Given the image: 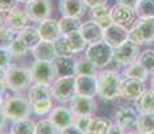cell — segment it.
Returning <instances> with one entry per match:
<instances>
[{"label": "cell", "mask_w": 154, "mask_h": 134, "mask_svg": "<svg viewBox=\"0 0 154 134\" xmlns=\"http://www.w3.org/2000/svg\"><path fill=\"white\" fill-rule=\"evenodd\" d=\"M137 130L140 134H147L154 132V113L138 114Z\"/></svg>", "instance_id": "obj_32"}, {"label": "cell", "mask_w": 154, "mask_h": 134, "mask_svg": "<svg viewBox=\"0 0 154 134\" xmlns=\"http://www.w3.org/2000/svg\"><path fill=\"white\" fill-rule=\"evenodd\" d=\"M125 134H140L138 132H129V133H125Z\"/></svg>", "instance_id": "obj_53"}, {"label": "cell", "mask_w": 154, "mask_h": 134, "mask_svg": "<svg viewBox=\"0 0 154 134\" xmlns=\"http://www.w3.org/2000/svg\"><path fill=\"white\" fill-rule=\"evenodd\" d=\"M5 24V14L0 11V27Z\"/></svg>", "instance_id": "obj_49"}, {"label": "cell", "mask_w": 154, "mask_h": 134, "mask_svg": "<svg viewBox=\"0 0 154 134\" xmlns=\"http://www.w3.org/2000/svg\"><path fill=\"white\" fill-rule=\"evenodd\" d=\"M145 91L143 82L137 79L125 78L122 80V87H121V97L126 101H137L141 97V94Z\"/></svg>", "instance_id": "obj_16"}, {"label": "cell", "mask_w": 154, "mask_h": 134, "mask_svg": "<svg viewBox=\"0 0 154 134\" xmlns=\"http://www.w3.org/2000/svg\"><path fill=\"white\" fill-rule=\"evenodd\" d=\"M35 134H60V129L50 120H42L36 122V133Z\"/></svg>", "instance_id": "obj_36"}, {"label": "cell", "mask_w": 154, "mask_h": 134, "mask_svg": "<svg viewBox=\"0 0 154 134\" xmlns=\"http://www.w3.org/2000/svg\"><path fill=\"white\" fill-rule=\"evenodd\" d=\"M7 115H5L4 110H3V106L0 105V133H3V129L5 127V123H7Z\"/></svg>", "instance_id": "obj_46"}, {"label": "cell", "mask_w": 154, "mask_h": 134, "mask_svg": "<svg viewBox=\"0 0 154 134\" xmlns=\"http://www.w3.org/2000/svg\"><path fill=\"white\" fill-rule=\"evenodd\" d=\"M67 40V44H69L70 50L72 54H79L82 51H86V48H87V42L83 39V36H82L81 31L78 32H74V34L69 35V36H64Z\"/></svg>", "instance_id": "obj_31"}, {"label": "cell", "mask_w": 154, "mask_h": 134, "mask_svg": "<svg viewBox=\"0 0 154 134\" xmlns=\"http://www.w3.org/2000/svg\"><path fill=\"white\" fill-rule=\"evenodd\" d=\"M12 54L8 48H0V67L8 70L10 67H12Z\"/></svg>", "instance_id": "obj_41"}, {"label": "cell", "mask_w": 154, "mask_h": 134, "mask_svg": "<svg viewBox=\"0 0 154 134\" xmlns=\"http://www.w3.org/2000/svg\"><path fill=\"white\" fill-rule=\"evenodd\" d=\"M125 76L126 78H130V79H137V80H141V82H145L149 76V71L146 70L140 62H134V63L129 64L126 68H125Z\"/></svg>", "instance_id": "obj_29"}, {"label": "cell", "mask_w": 154, "mask_h": 134, "mask_svg": "<svg viewBox=\"0 0 154 134\" xmlns=\"http://www.w3.org/2000/svg\"><path fill=\"white\" fill-rule=\"evenodd\" d=\"M5 75H7V70L0 67V78H5Z\"/></svg>", "instance_id": "obj_50"}, {"label": "cell", "mask_w": 154, "mask_h": 134, "mask_svg": "<svg viewBox=\"0 0 154 134\" xmlns=\"http://www.w3.org/2000/svg\"><path fill=\"white\" fill-rule=\"evenodd\" d=\"M118 4H123V5H127V7H131V8H135L137 5L138 0H117Z\"/></svg>", "instance_id": "obj_48"}, {"label": "cell", "mask_w": 154, "mask_h": 134, "mask_svg": "<svg viewBox=\"0 0 154 134\" xmlns=\"http://www.w3.org/2000/svg\"><path fill=\"white\" fill-rule=\"evenodd\" d=\"M0 134H12V133H11V132H10V133H0Z\"/></svg>", "instance_id": "obj_54"}, {"label": "cell", "mask_w": 154, "mask_h": 134, "mask_svg": "<svg viewBox=\"0 0 154 134\" xmlns=\"http://www.w3.org/2000/svg\"><path fill=\"white\" fill-rule=\"evenodd\" d=\"M8 50L11 51V54H12L14 58H23V56L27 55V52H28L29 48L26 46L24 42L16 36V39L12 42V44L10 46V48H8Z\"/></svg>", "instance_id": "obj_38"}, {"label": "cell", "mask_w": 154, "mask_h": 134, "mask_svg": "<svg viewBox=\"0 0 154 134\" xmlns=\"http://www.w3.org/2000/svg\"><path fill=\"white\" fill-rule=\"evenodd\" d=\"M38 30H39V34L42 40L46 42H54L60 36V30H59V22L55 19H51V17H47V19L42 20L38 26Z\"/></svg>", "instance_id": "obj_17"}, {"label": "cell", "mask_w": 154, "mask_h": 134, "mask_svg": "<svg viewBox=\"0 0 154 134\" xmlns=\"http://www.w3.org/2000/svg\"><path fill=\"white\" fill-rule=\"evenodd\" d=\"M110 15H111V20L114 24H119L123 27L130 26L135 19V11L134 8L127 7L123 4H115L110 8Z\"/></svg>", "instance_id": "obj_15"}, {"label": "cell", "mask_w": 154, "mask_h": 134, "mask_svg": "<svg viewBox=\"0 0 154 134\" xmlns=\"http://www.w3.org/2000/svg\"><path fill=\"white\" fill-rule=\"evenodd\" d=\"M17 4H19V0H0V11L8 14L14 8H16Z\"/></svg>", "instance_id": "obj_42"}, {"label": "cell", "mask_w": 154, "mask_h": 134, "mask_svg": "<svg viewBox=\"0 0 154 134\" xmlns=\"http://www.w3.org/2000/svg\"><path fill=\"white\" fill-rule=\"evenodd\" d=\"M17 38L24 42L26 46H27L29 50H32L34 47H36L38 44L42 42V38H40V34H39V30H38V27H34V26L24 27L22 31L17 32Z\"/></svg>", "instance_id": "obj_24"}, {"label": "cell", "mask_w": 154, "mask_h": 134, "mask_svg": "<svg viewBox=\"0 0 154 134\" xmlns=\"http://www.w3.org/2000/svg\"><path fill=\"white\" fill-rule=\"evenodd\" d=\"M28 2H29V0H19V3H26V4H27Z\"/></svg>", "instance_id": "obj_52"}, {"label": "cell", "mask_w": 154, "mask_h": 134, "mask_svg": "<svg viewBox=\"0 0 154 134\" xmlns=\"http://www.w3.org/2000/svg\"><path fill=\"white\" fill-rule=\"evenodd\" d=\"M7 90H8V86H7V82H5V78H0V105L4 101L5 91Z\"/></svg>", "instance_id": "obj_44"}, {"label": "cell", "mask_w": 154, "mask_h": 134, "mask_svg": "<svg viewBox=\"0 0 154 134\" xmlns=\"http://www.w3.org/2000/svg\"><path fill=\"white\" fill-rule=\"evenodd\" d=\"M17 32L10 28L7 24L0 27V48H10L12 42L16 39Z\"/></svg>", "instance_id": "obj_35"}, {"label": "cell", "mask_w": 154, "mask_h": 134, "mask_svg": "<svg viewBox=\"0 0 154 134\" xmlns=\"http://www.w3.org/2000/svg\"><path fill=\"white\" fill-rule=\"evenodd\" d=\"M60 134H85V133L81 132V130H79L75 125H71V126L66 127V129H62Z\"/></svg>", "instance_id": "obj_45"}, {"label": "cell", "mask_w": 154, "mask_h": 134, "mask_svg": "<svg viewBox=\"0 0 154 134\" xmlns=\"http://www.w3.org/2000/svg\"><path fill=\"white\" fill-rule=\"evenodd\" d=\"M138 62L149 71V74H154V50H145L141 52Z\"/></svg>", "instance_id": "obj_37"}, {"label": "cell", "mask_w": 154, "mask_h": 134, "mask_svg": "<svg viewBox=\"0 0 154 134\" xmlns=\"http://www.w3.org/2000/svg\"><path fill=\"white\" fill-rule=\"evenodd\" d=\"M138 121V111L133 107L129 106H121L115 111V123H118L123 129L137 126Z\"/></svg>", "instance_id": "obj_18"}, {"label": "cell", "mask_w": 154, "mask_h": 134, "mask_svg": "<svg viewBox=\"0 0 154 134\" xmlns=\"http://www.w3.org/2000/svg\"><path fill=\"white\" fill-rule=\"evenodd\" d=\"M54 48H55L56 58H58V56H72L74 55V54L71 52L64 36H59L58 39L54 42Z\"/></svg>", "instance_id": "obj_39"}, {"label": "cell", "mask_w": 154, "mask_h": 134, "mask_svg": "<svg viewBox=\"0 0 154 134\" xmlns=\"http://www.w3.org/2000/svg\"><path fill=\"white\" fill-rule=\"evenodd\" d=\"M76 95L94 98L98 95V76L94 75H75Z\"/></svg>", "instance_id": "obj_13"}, {"label": "cell", "mask_w": 154, "mask_h": 134, "mask_svg": "<svg viewBox=\"0 0 154 134\" xmlns=\"http://www.w3.org/2000/svg\"><path fill=\"white\" fill-rule=\"evenodd\" d=\"M51 94L55 101L60 103H70L76 95L75 75L58 76L51 85Z\"/></svg>", "instance_id": "obj_5"}, {"label": "cell", "mask_w": 154, "mask_h": 134, "mask_svg": "<svg viewBox=\"0 0 154 134\" xmlns=\"http://www.w3.org/2000/svg\"><path fill=\"white\" fill-rule=\"evenodd\" d=\"M86 7L88 8H94V7H99V5H106L107 0H83Z\"/></svg>", "instance_id": "obj_43"}, {"label": "cell", "mask_w": 154, "mask_h": 134, "mask_svg": "<svg viewBox=\"0 0 154 134\" xmlns=\"http://www.w3.org/2000/svg\"><path fill=\"white\" fill-rule=\"evenodd\" d=\"M91 20H94L102 30L110 27L112 24L110 8H107V5H99V7L91 8Z\"/></svg>", "instance_id": "obj_25"}, {"label": "cell", "mask_w": 154, "mask_h": 134, "mask_svg": "<svg viewBox=\"0 0 154 134\" xmlns=\"http://www.w3.org/2000/svg\"><path fill=\"white\" fill-rule=\"evenodd\" d=\"M12 134H35L36 133V123L31 118H23V120L12 121L10 127Z\"/></svg>", "instance_id": "obj_28"}, {"label": "cell", "mask_w": 154, "mask_h": 134, "mask_svg": "<svg viewBox=\"0 0 154 134\" xmlns=\"http://www.w3.org/2000/svg\"><path fill=\"white\" fill-rule=\"evenodd\" d=\"M111 121L105 117H93V122L90 126L88 134H107L111 127Z\"/></svg>", "instance_id": "obj_34"}, {"label": "cell", "mask_w": 154, "mask_h": 134, "mask_svg": "<svg viewBox=\"0 0 154 134\" xmlns=\"http://www.w3.org/2000/svg\"><path fill=\"white\" fill-rule=\"evenodd\" d=\"M85 52L86 58L90 59L98 68L106 67L112 61V56H114V48L109 46L105 40H100L94 44H88Z\"/></svg>", "instance_id": "obj_6"}, {"label": "cell", "mask_w": 154, "mask_h": 134, "mask_svg": "<svg viewBox=\"0 0 154 134\" xmlns=\"http://www.w3.org/2000/svg\"><path fill=\"white\" fill-rule=\"evenodd\" d=\"M75 62L72 56H58L52 62L58 76H70L75 75Z\"/></svg>", "instance_id": "obj_23"}, {"label": "cell", "mask_w": 154, "mask_h": 134, "mask_svg": "<svg viewBox=\"0 0 154 134\" xmlns=\"http://www.w3.org/2000/svg\"><path fill=\"white\" fill-rule=\"evenodd\" d=\"M129 39L138 46L150 44L154 42V17L140 19L129 30Z\"/></svg>", "instance_id": "obj_7"}, {"label": "cell", "mask_w": 154, "mask_h": 134, "mask_svg": "<svg viewBox=\"0 0 154 134\" xmlns=\"http://www.w3.org/2000/svg\"><path fill=\"white\" fill-rule=\"evenodd\" d=\"M27 98L31 103V113L34 115H46L52 110V94L50 86L34 83L28 89Z\"/></svg>", "instance_id": "obj_1"}, {"label": "cell", "mask_w": 154, "mask_h": 134, "mask_svg": "<svg viewBox=\"0 0 154 134\" xmlns=\"http://www.w3.org/2000/svg\"><path fill=\"white\" fill-rule=\"evenodd\" d=\"M91 122H93V117H75L74 125H75L81 132H83L85 134H88Z\"/></svg>", "instance_id": "obj_40"}, {"label": "cell", "mask_w": 154, "mask_h": 134, "mask_svg": "<svg viewBox=\"0 0 154 134\" xmlns=\"http://www.w3.org/2000/svg\"><path fill=\"white\" fill-rule=\"evenodd\" d=\"M85 10L86 4L83 0H59V11L62 16L81 17Z\"/></svg>", "instance_id": "obj_20"}, {"label": "cell", "mask_w": 154, "mask_h": 134, "mask_svg": "<svg viewBox=\"0 0 154 134\" xmlns=\"http://www.w3.org/2000/svg\"><path fill=\"white\" fill-rule=\"evenodd\" d=\"M31 75H32V82L39 83V85L50 86L55 82L58 78L56 75V70L52 62H44V61H35L31 66Z\"/></svg>", "instance_id": "obj_8"}, {"label": "cell", "mask_w": 154, "mask_h": 134, "mask_svg": "<svg viewBox=\"0 0 154 134\" xmlns=\"http://www.w3.org/2000/svg\"><path fill=\"white\" fill-rule=\"evenodd\" d=\"M70 109L75 117H93L97 111V101L91 97L75 95L70 102Z\"/></svg>", "instance_id": "obj_10"}, {"label": "cell", "mask_w": 154, "mask_h": 134, "mask_svg": "<svg viewBox=\"0 0 154 134\" xmlns=\"http://www.w3.org/2000/svg\"><path fill=\"white\" fill-rule=\"evenodd\" d=\"M5 82H7L8 90L14 91V93H22V91L28 90L32 83L31 70L19 66L10 67L7 70Z\"/></svg>", "instance_id": "obj_4"}, {"label": "cell", "mask_w": 154, "mask_h": 134, "mask_svg": "<svg viewBox=\"0 0 154 134\" xmlns=\"http://www.w3.org/2000/svg\"><path fill=\"white\" fill-rule=\"evenodd\" d=\"M3 110L10 121H17L23 118H28L31 113V103L28 98L22 95H11L5 97L2 103Z\"/></svg>", "instance_id": "obj_3"}, {"label": "cell", "mask_w": 154, "mask_h": 134, "mask_svg": "<svg viewBox=\"0 0 154 134\" xmlns=\"http://www.w3.org/2000/svg\"><path fill=\"white\" fill-rule=\"evenodd\" d=\"M122 79L114 70H106L98 75V97L103 101H114L121 97Z\"/></svg>", "instance_id": "obj_2"}, {"label": "cell", "mask_w": 154, "mask_h": 134, "mask_svg": "<svg viewBox=\"0 0 154 134\" xmlns=\"http://www.w3.org/2000/svg\"><path fill=\"white\" fill-rule=\"evenodd\" d=\"M141 52H140V46L131 40H126L123 44L118 46L114 48V56L112 61L121 67H127L129 64L134 63L138 61Z\"/></svg>", "instance_id": "obj_9"}, {"label": "cell", "mask_w": 154, "mask_h": 134, "mask_svg": "<svg viewBox=\"0 0 154 134\" xmlns=\"http://www.w3.org/2000/svg\"><path fill=\"white\" fill-rule=\"evenodd\" d=\"M135 102V110L140 114L154 113V90H145Z\"/></svg>", "instance_id": "obj_27"}, {"label": "cell", "mask_w": 154, "mask_h": 134, "mask_svg": "<svg viewBox=\"0 0 154 134\" xmlns=\"http://www.w3.org/2000/svg\"><path fill=\"white\" fill-rule=\"evenodd\" d=\"M147 134H154V132H152V133H147Z\"/></svg>", "instance_id": "obj_55"}, {"label": "cell", "mask_w": 154, "mask_h": 134, "mask_svg": "<svg viewBox=\"0 0 154 134\" xmlns=\"http://www.w3.org/2000/svg\"><path fill=\"white\" fill-rule=\"evenodd\" d=\"M134 11L138 19L154 17V0H138Z\"/></svg>", "instance_id": "obj_33"}, {"label": "cell", "mask_w": 154, "mask_h": 134, "mask_svg": "<svg viewBox=\"0 0 154 134\" xmlns=\"http://www.w3.org/2000/svg\"><path fill=\"white\" fill-rule=\"evenodd\" d=\"M98 67L93 63L88 58H81L75 62V75H97Z\"/></svg>", "instance_id": "obj_30"}, {"label": "cell", "mask_w": 154, "mask_h": 134, "mask_svg": "<svg viewBox=\"0 0 154 134\" xmlns=\"http://www.w3.org/2000/svg\"><path fill=\"white\" fill-rule=\"evenodd\" d=\"M103 40L111 46L112 48H117L118 46L123 44L126 40H129V30L123 26L112 24L103 30Z\"/></svg>", "instance_id": "obj_12"}, {"label": "cell", "mask_w": 154, "mask_h": 134, "mask_svg": "<svg viewBox=\"0 0 154 134\" xmlns=\"http://www.w3.org/2000/svg\"><path fill=\"white\" fill-rule=\"evenodd\" d=\"M107 134H125V129L121 127L118 123H112L110 130L107 132Z\"/></svg>", "instance_id": "obj_47"}, {"label": "cell", "mask_w": 154, "mask_h": 134, "mask_svg": "<svg viewBox=\"0 0 154 134\" xmlns=\"http://www.w3.org/2000/svg\"><path fill=\"white\" fill-rule=\"evenodd\" d=\"M152 90H154V74H153V78H152Z\"/></svg>", "instance_id": "obj_51"}, {"label": "cell", "mask_w": 154, "mask_h": 134, "mask_svg": "<svg viewBox=\"0 0 154 134\" xmlns=\"http://www.w3.org/2000/svg\"><path fill=\"white\" fill-rule=\"evenodd\" d=\"M31 54L35 61H44V62H54L56 58L54 43L52 42L42 40L36 47L31 50Z\"/></svg>", "instance_id": "obj_22"}, {"label": "cell", "mask_w": 154, "mask_h": 134, "mask_svg": "<svg viewBox=\"0 0 154 134\" xmlns=\"http://www.w3.org/2000/svg\"><path fill=\"white\" fill-rule=\"evenodd\" d=\"M28 20L29 17L27 12H26V10H20L17 7L5 15V24L16 32L22 31L24 27H27Z\"/></svg>", "instance_id": "obj_19"}, {"label": "cell", "mask_w": 154, "mask_h": 134, "mask_svg": "<svg viewBox=\"0 0 154 134\" xmlns=\"http://www.w3.org/2000/svg\"><path fill=\"white\" fill-rule=\"evenodd\" d=\"M48 120L62 130V129H66V127L71 126V125H74L75 115L71 111L70 107L55 106V107H52V110L50 111Z\"/></svg>", "instance_id": "obj_14"}, {"label": "cell", "mask_w": 154, "mask_h": 134, "mask_svg": "<svg viewBox=\"0 0 154 134\" xmlns=\"http://www.w3.org/2000/svg\"><path fill=\"white\" fill-rule=\"evenodd\" d=\"M52 5L50 0H29L26 4V12L31 22L40 23L42 20L50 17Z\"/></svg>", "instance_id": "obj_11"}, {"label": "cell", "mask_w": 154, "mask_h": 134, "mask_svg": "<svg viewBox=\"0 0 154 134\" xmlns=\"http://www.w3.org/2000/svg\"><path fill=\"white\" fill-rule=\"evenodd\" d=\"M58 22H59V30H60V36H69L74 32L81 31L82 27L81 17L62 16Z\"/></svg>", "instance_id": "obj_26"}, {"label": "cell", "mask_w": 154, "mask_h": 134, "mask_svg": "<svg viewBox=\"0 0 154 134\" xmlns=\"http://www.w3.org/2000/svg\"><path fill=\"white\" fill-rule=\"evenodd\" d=\"M81 34L83 36V39L87 42V44H94L103 40V30L94 20L82 23Z\"/></svg>", "instance_id": "obj_21"}]
</instances>
